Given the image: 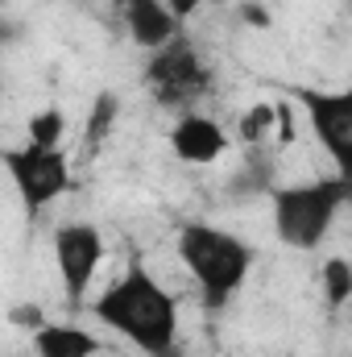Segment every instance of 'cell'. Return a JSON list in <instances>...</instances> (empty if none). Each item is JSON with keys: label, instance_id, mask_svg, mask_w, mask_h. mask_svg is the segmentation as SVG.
<instances>
[{"label": "cell", "instance_id": "obj_12", "mask_svg": "<svg viewBox=\"0 0 352 357\" xmlns=\"http://www.w3.org/2000/svg\"><path fill=\"white\" fill-rule=\"evenodd\" d=\"M116 121H120V96H116V91H99V96L91 100L88 125H83V146H88V150H99Z\"/></svg>", "mask_w": 352, "mask_h": 357}, {"label": "cell", "instance_id": "obj_2", "mask_svg": "<svg viewBox=\"0 0 352 357\" xmlns=\"http://www.w3.org/2000/svg\"><path fill=\"white\" fill-rule=\"evenodd\" d=\"M178 258H182V266L191 270L203 307L207 312H220L245 287L249 266H253L257 254L237 233L216 229V225H203V220H191V225L178 229Z\"/></svg>", "mask_w": 352, "mask_h": 357}, {"label": "cell", "instance_id": "obj_4", "mask_svg": "<svg viewBox=\"0 0 352 357\" xmlns=\"http://www.w3.org/2000/svg\"><path fill=\"white\" fill-rule=\"evenodd\" d=\"M0 167L8 171L25 216H38L42 208H50L54 199H63L71 191V158L54 146H0Z\"/></svg>", "mask_w": 352, "mask_h": 357}, {"label": "cell", "instance_id": "obj_5", "mask_svg": "<svg viewBox=\"0 0 352 357\" xmlns=\"http://www.w3.org/2000/svg\"><path fill=\"white\" fill-rule=\"evenodd\" d=\"M54 262H58V274H63L67 303L83 307L88 303V287L95 282V270L104 262V237H99V229L88 225V220L63 225L54 233Z\"/></svg>", "mask_w": 352, "mask_h": 357}, {"label": "cell", "instance_id": "obj_8", "mask_svg": "<svg viewBox=\"0 0 352 357\" xmlns=\"http://www.w3.org/2000/svg\"><path fill=\"white\" fill-rule=\"evenodd\" d=\"M170 150H175V158L191 162V167H211L228 150V133L211 116L182 112L175 121V129H170Z\"/></svg>", "mask_w": 352, "mask_h": 357}, {"label": "cell", "instance_id": "obj_18", "mask_svg": "<svg viewBox=\"0 0 352 357\" xmlns=\"http://www.w3.org/2000/svg\"><path fill=\"white\" fill-rule=\"evenodd\" d=\"M162 4L170 8V17H175L178 25H182V21H191V17L203 8V0H162Z\"/></svg>", "mask_w": 352, "mask_h": 357}, {"label": "cell", "instance_id": "obj_13", "mask_svg": "<svg viewBox=\"0 0 352 357\" xmlns=\"http://www.w3.org/2000/svg\"><path fill=\"white\" fill-rule=\"evenodd\" d=\"M63 133H67V112L63 108H38L29 121H25V142L29 146H63Z\"/></svg>", "mask_w": 352, "mask_h": 357}, {"label": "cell", "instance_id": "obj_16", "mask_svg": "<svg viewBox=\"0 0 352 357\" xmlns=\"http://www.w3.org/2000/svg\"><path fill=\"white\" fill-rule=\"evenodd\" d=\"M273 142L278 146H294L298 142V125H294V104L282 96L278 104H273Z\"/></svg>", "mask_w": 352, "mask_h": 357}, {"label": "cell", "instance_id": "obj_14", "mask_svg": "<svg viewBox=\"0 0 352 357\" xmlns=\"http://www.w3.org/2000/svg\"><path fill=\"white\" fill-rule=\"evenodd\" d=\"M319 287H323V295H328V307L340 312V307L352 299V266H349V258H328L323 270H319Z\"/></svg>", "mask_w": 352, "mask_h": 357}, {"label": "cell", "instance_id": "obj_17", "mask_svg": "<svg viewBox=\"0 0 352 357\" xmlns=\"http://www.w3.org/2000/svg\"><path fill=\"white\" fill-rule=\"evenodd\" d=\"M8 324H17V328H42L46 324V316H42V307L38 303H13L8 307Z\"/></svg>", "mask_w": 352, "mask_h": 357}, {"label": "cell", "instance_id": "obj_10", "mask_svg": "<svg viewBox=\"0 0 352 357\" xmlns=\"http://www.w3.org/2000/svg\"><path fill=\"white\" fill-rule=\"evenodd\" d=\"M33 354L38 357H95L99 354V337L79 328V324H42L33 333Z\"/></svg>", "mask_w": 352, "mask_h": 357}, {"label": "cell", "instance_id": "obj_20", "mask_svg": "<svg viewBox=\"0 0 352 357\" xmlns=\"http://www.w3.org/2000/svg\"><path fill=\"white\" fill-rule=\"evenodd\" d=\"M8 33H13V29H8V25H4V21H0V42H4V38H8Z\"/></svg>", "mask_w": 352, "mask_h": 357}, {"label": "cell", "instance_id": "obj_1", "mask_svg": "<svg viewBox=\"0 0 352 357\" xmlns=\"http://www.w3.org/2000/svg\"><path fill=\"white\" fill-rule=\"evenodd\" d=\"M91 316L112 333L129 337L145 357H182L178 349V299L141 266L125 270L91 299Z\"/></svg>", "mask_w": 352, "mask_h": 357}, {"label": "cell", "instance_id": "obj_3", "mask_svg": "<svg viewBox=\"0 0 352 357\" xmlns=\"http://www.w3.org/2000/svg\"><path fill=\"white\" fill-rule=\"evenodd\" d=\"M349 195H352V183L340 171L328 178L273 187L269 204H273V233H278V241L290 245V250H315L332 233V225L344 212Z\"/></svg>", "mask_w": 352, "mask_h": 357}, {"label": "cell", "instance_id": "obj_15", "mask_svg": "<svg viewBox=\"0 0 352 357\" xmlns=\"http://www.w3.org/2000/svg\"><path fill=\"white\" fill-rule=\"evenodd\" d=\"M237 137L241 146H269L273 142V104H253L241 112V125H237Z\"/></svg>", "mask_w": 352, "mask_h": 357}, {"label": "cell", "instance_id": "obj_6", "mask_svg": "<svg viewBox=\"0 0 352 357\" xmlns=\"http://www.w3.org/2000/svg\"><path fill=\"white\" fill-rule=\"evenodd\" d=\"M150 67H145V84L154 88V96L162 104H178L186 108L199 91L207 88V67L199 63L195 46L178 33L175 42H166L162 50H150Z\"/></svg>", "mask_w": 352, "mask_h": 357}, {"label": "cell", "instance_id": "obj_19", "mask_svg": "<svg viewBox=\"0 0 352 357\" xmlns=\"http://www.w3.org/2000/svg\"><path fill=\"white\" fill-rule=\"evenodd\" d=\"M245 21H249V25H269V13H265V4L262 0H249V4H245Z\"/></svg>", "mask_w": 352, "mask_h": 357}, {"label": "cell", "instance_id": "obj_21", "mask_svg": "<svg viewBox=\"0 0 352 357\" xmlns=\"http://www.w3.org/2000/svg\"><path fill=\"white\" fill-rule=\"evenodd\" d=\"M0 8H4V0H0Z\"/></svg>", "mask_w": 352, "mask_h": 357}, {"label": "cell", "instance_id": "obj_9", "mask_svg": "<svg viewBox=\"0 0 352 357\" xmlns=\"http://www.w3.org/2000/svg\"><path fill=\"white\" fill-rule=\"evenodd\" d=\"M120 17H125L129 38L137 46H145V50H162L166 42H175L178 29H182L162 0H120Z\"/></svg>", "mask_w": 352, "mask_h": 357}, {"label": "cell", "instance_id": "obj_22", "mask_svg": "<svg viewBox=\"0 0 352 357\" xmlns=\"http://www.w3.org/2000/svg\"><path fill=\"white\" fill-rule=\"evenodd\" d=\"M241 4H249V0H241Z\"/></svg>", "mask_w": 352, "mask_h": 357}, {"label": "cell", "instance_id": "obj_23", "mask_svg": "<svg viewBox=\"0 0 352 357\" xmlns=\"http://www.w3.org/2000/svg\"><path fill=\"white\" fill-rule=\"evenodd\" d=\"M120 357H129V354H120Z\"/></svg>", "mask_w": 352, "mask_h": 357}, {"label": "cell", "instance_id": "obj_7", "mask_svg": "<svg viewBox=\"0 0 352 357\" xmlns=\"http://www.w3.org/2000/svg\"><path fill=\"white\" fill-rule=\"evenodd\" d=\"M286 100H298L319 146L336 158L344 175V158L352 146V91H319V88H286Z\"/></svg>", "mask_w": 352, "mask_h": 357}, {"label": "cell", "instance_id": "obj_11", "mask_svg": "<svg viewBox=\"0 0 352 357\" xmlns=\"http://www.w3.org/2000/svg\"><path fill=\"white\" fill-rule=\"evenodd\" d=\"M273 187H278V183H273V162L262 154V146H253L249 158H245V167L232 175L228 191H232V195H262V191H273Z\"/></svg>", "mask_w": 352, "mask_h": 357}]
</instances>
